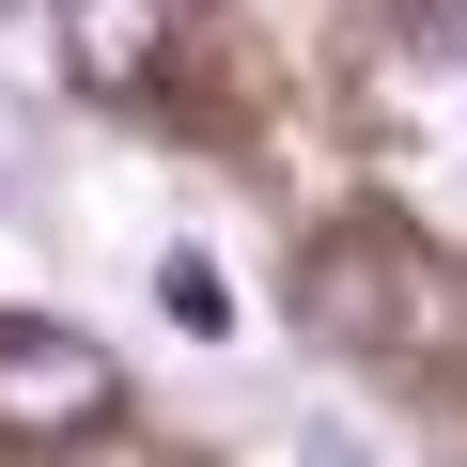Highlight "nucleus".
<instances>
[{
    "label": "nucleus",
    "instance_id": "nucleus-1",
    "mask_svg": "<svg viewBox=\"0 0 467 467\" xmlns=\"http://www.w3.org/2000/svg\"><path fill=\"white\" fill-rule=\"evenodd\" d=\"M125 405V374H109V343H78V327H0V436H94Z\"/></svg>",
    "mask_w": 467,
    "mask_h": 467
},
{
    "label": "nucleus",
    "instance_id": "nucleus-2",
    "mask_svg": "<svg viewBox=\"0 0 467 467\" xmlns=\"http://www.w3.org/2000/svg\"><path fill=\"white\" fill-rule=\"evenodd\" d=\"M405 296H420V281H405V250H389L374 218H358V234H327V250L296 265V312H312L327 343H405Z\"/></svg>",
    "mask_w": 467,
    "mask_h": 467
},
{
    "label": "nucleus",
    "instance_id": "nucleus-3",
    "mask_svg": "<svg viewBox=\"0 0 467 467\" xmlns=\"http://www.w3.org/2000/svg\"><path fill=\"white\" fill-rule=\"evenodd\" d=\"M171 32H187V0H63V78L78 94H156Z\"/></svg>",
    "mask_w": 467,
    "mask_h": 467
},
{
    "label": "nucleus",
    "instance_id": "nucleus-4",
    "mask_svg": "<svg viewBox=\"0 0 467 467\" xmlns=\"http://www.w3.org/2000/svg\"><path fill=\"white\" fill-rule=\"evenodd\" d=\"M156 312H171L187 343H234V265L202 250V234H171V250H156Z\"/></svg>",
    "mask_w": 467,
    "mask_h": 467
},
{
    "label": "nucleus",
    "instance_id": "nucleus-5",
    "mask_svg": "<svg viewBox=\"0 0 467 467\" xmlns=\"http://www.w3.org/2000/svg\"><path fill=\"white\" fill-rule=\"evenodd\" d=\"M312 467H374V451H358V436H312Z\"/></svg>",
    "mask_w": 467,
    "mask_h": 467
},
{
    "label": "nucleus",
    "instance_id": "nucleus-6",
    "mask_svg": "<svg viewBox=\"0 0 467 467\" xmlns=\"http://www.w3.org/2000/svg\"><path fill=\"white\" fill-rule=\"evenodd\" d=\"M0 187H16V109H0Z\"/></svg>",
    "mask_w": 467,
    "mask_h": 467
},
{
    "label": "nucleus",
    "instance_id": "nucleus-7",
    "mask_svg": "<svg viewBox=\"0 0 467 467\" xmlns=\"http://www.w3.org/2000/svg\"><path fill=\"white\" fill-rule=\"evenodd\" d=\"M0 16H32V0H0Z\"/></svg>",
    "mask_w": 467,
    "mask_h": 467
}]
</instances>
